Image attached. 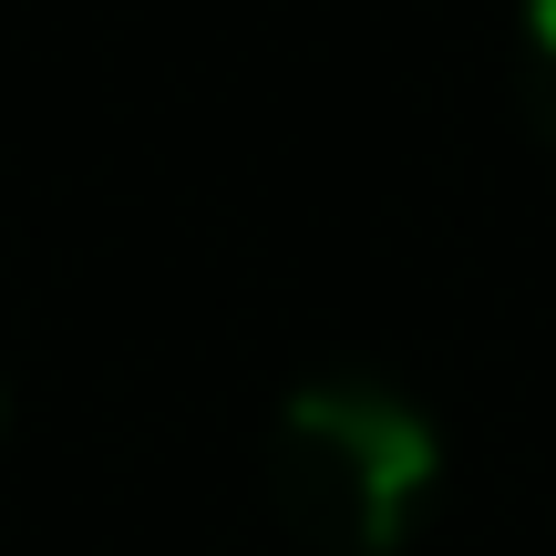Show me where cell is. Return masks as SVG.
<instances>
[{"mask_svg": "<svg viewBox=\"0 0 556 556\" xmlns=\"http://www.w3.org/2000/svg\"><path fill=\"white\" fill-rule=\"evenodd\" d=\"M526 103L556 144V0H526Z\"/></svg>", "mask_w": 556, "mask_h": 556, "instance_id": "cell-2", "label": "cell"}, {"mask_svg": "<svg viewBox=\"0 0 556 556\" xmlns=\"http://www.w3.org/2000/svg\"><path fill=\"white\" fill-rule=\"evenodd\" d=\"M443 484V433L392 381H299L268 422V495L330 556H392Z\"/></svg>", "mask_w": 556, "mask_h": 556, "instance_id": "cell-1", "label": "cell"}]
</instances>
